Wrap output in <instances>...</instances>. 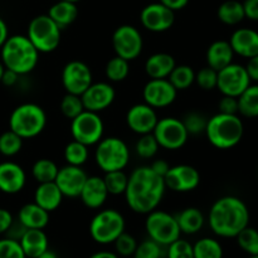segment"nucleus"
Listing matches in <instances>:
<instances>
[{"instance_id": "nucleus-1", "label": "nucleus", "mask_w": 258, "mask_h": 258, "mask_svg": "<svg viewBox=\"0 0 258 258\" xmlns=\"http://www.w3.org/2000/svg\"><path fill=\"white\" fill-rule=\"evenodd\" d=\"M165 190L163 176L158 175L150 166H140L128 176L127 188L123 196L131 211L139 214H149L158 208Z\"/></svg>"}, {"instance_id": "nucleus-2", "label": "nucleus", "mask_w": 258, "mask_h": 258, "mask_svg": "<svg viewBox=\"0 0 258 258\" xmlns=\"http://www.w3.org/2000/svg\"><path fill=\"white\" fill-rule=\"evenodd\" d=\"M212 232L223 238H236L249 223V211L242 199L226 196L217 199L209 211Z\"/></svg>"}, {"instance_id": "nucleus-3", "label": "nucleus", "mask_w": 258, "mask_h": 258, "mask_svg": "<svg viewBox=\"0 0 258 258\" xmlns=\"http://www.w3.org/2000/svg\"><path fill=\"white\" fill-rule=\"evenodd\" d=\"M0 49L4 67L19 76L28 75L34 71L39 62V52L28 39L27 35L15 34L8 37Z\"/></svg>"}, {"instance_id": "nucleus-4", "label": "nucleus", "mask_w": 258, "mask_h": 258, "mask_svg": "<svg viewBox=\"0 0 258 258\" xmlns=\"http://www.w3.org/2000/svg\"><path fill=\"white\" fill-rule=\"evenodd\" d=\"M243 122L238 115L218 112L209 118L204 134L214 148L227 150L238 145L243 138Z\"/></svg>"}, {"instance_id": "nucleus-5", "label": "nucleus", "mask_w": 258, "mask_h": 258, "mask_svg": "<svg viewBox=\"0 0 258 258\" xmlns=\"http://www.w3.org/2000/svg\"><path fill=\"white\" fill-rule=\"evenodd\" d=\"M47 126V113L37 103H23L13 110L9 128L24 139L40 135Z\"/></svg>"}, {"instance_id": "nucleus-6", "label": "nucleus", "mask_w": 258, "mask_h": 258, "mask_svg": "<svg viewBox=\"0 0 258 258\" xmlns=\"http://www.w3.org/2000/svg\"><path fill=\"white\" fill-rule=\"evenodd\" d=\"M95 160L98 168L105 173L123 170L130 161V150L120 138H102L95 151Z\"/></svg>"}, {"instance_id": "nucleus-7", "label": "nucleus", "mask_w": 258, "mask_h": 258, "mask_svg": "<svg viewBox=\"0 0 258 258\" xmlns=\"http://www.w3.org/2000/svg\"><path fill=\"white\" fill-rule=\"evenodd\" d=\"M62 29L53 22L49 15H38L30 20L27 37L39 53L54 52L60 43Z\"/></svg>"}, {"instance_id": "nucleus-8", "label": "nucleus", "mask_w": 258, "mask_h": 258, "mask_svg": "<svg viewBox=\"0 0 258 258\" xmlns=\"http://www.w3.org/2000/svg\"><path fill=\"white\" fill-rule=\"evenodd\" d=\"M125 232V218L116 209L98 212L90 223V234L100 244H110Z\"/></svg>"}, {"instance_id": "nucleus-9", "label": "nucleus", "mask_w": 258, "mask_h": 258, "mask_svg": "<svg viewBox=\"0 0 258 258\" xmlns=\"http://www.w3.org/2000/svg\"><path fill=\"white\" fill-rule=\"evenodd\" d=\"M145 229L149 238L160 246H169L180 238L181 234L175 216L156 209L150 212L146 217Z\"/></svg>"}, {"instance_id": "nucleus-10", "label": "nucleus", "mask_w": 258, "mask_h": 258, "mask_svg": "<svg viewBox=\"0 0 258 258\" xmlns=\"http://www.w3.org/2000/svg\"><path fill=\"white\" fill-rule=\"evenodd\" d=\"M105 125L100 113L85 110L71 120V135L73 140L86 146L97 145L103 138Z\"/></svg>"}, {"instance_id": "nucleus-11", "label": "nucleus", "mask_w": 258, "mask_h": 258, "mask_svg": "<svg viewBox=\"0 0 258 258\" xmlns=\"http://www.w3.org/2000/svg\"><path fill=\"white\" fill-rule=\"evenodd\" d=\"M159 146L166 150H179L186 144L189 134L183 121L176 117L159 118L153 131Z\"/></svg>"}, {"instance_id": "nucleus-12", "label": "nucleus", "mask_w": 258, "mask_h": 258, "mask_svg": "<svg viewBox=\"0 0 258 258\" xmlns=\"http://www.w3.org/2000/svg\"><path fill=\"white\" fill-rule=\"evenodd\" d=\"M112 47L116 55L130 62L136 59L143 52V35L134 25H120L112 34Z\"/></svg>"}, {"instance_id": "nucleus-13", "label": "nucleus", "mask_w": 258, "mask_h": 258, "mask_svg": "<svg viewBox=\"0 0 258 258\" xmlns=\"http://www.w3.org/2000/svg\"><path fill=\"white\" fill-rule=\"evenodd\" d=\"M249 85H251V80L247 75L244 66L231 63L218 71L217 88L223 96L238 97Z\"/></svg>"}, {"instance_id": "nucleus-14", "label": "nucleus", "mask_w": 258, "mask_h": 258, "mask_svg": "<svg viewBox=\"0 0 258 258\" xmlns=\"http://www.w3.org/2000/svg\"><path fill=\"white\" fill-rule=\"evenodd\" d=\"M93 82L91 68L82 60H71L62 71V85L67 93L81 96Z\"/></svg>"}, {"instance_id": "nucleus-15", "label": "nucleus", "mask_w": 258, "mask_h": 258, "mask_svg": "<svg viewBox=\"0 0 258 258\" xmlns=\"http://www.w3.org/2000/svg\"><path fill=\"white\" fill-rule=\"evenodd\" d=\"M166 188L176 193H188L196 190L201 184V174L194 166L180 164L170 166L164 176Z\"/></svg>"}, {"instance_id": "nucleus-16", "label": "nucleus", "mask_w": 258, "mask_h": 258, "mask_svg": "<svg viewBox=\"0 0 258 258\" xmlns=\"http://www.w3.org/2000/svg\"><path fill=\"white\" fill-rule=\"evenodd\" d=\"M141 25L153 33H163L170 29L175 22V12L161 3L149 4L140 13Z\"/></svg>"}, {"instance_id": "nucleus-17", "label": "nucleus", "mask_w": 258, "mask_h": 258, "mask_svg": "<svg viewBox=\"0 0 258 258\" xmlns=\"http://www.w3.org/2000/svg\"><path fill=\"white\" fill-rule=\"evenodd\" d=\"M178 91L175 90L168 78L149 80L144 86L143 98L144 102L156 108H165L176 100Z\"/></svg>"}, {"instance_id": "nucleus-18", "label": "nucleus", "mask_w": 258, "mask_h": 258, "mask_svg": "<svg viewBox=\"0 0 258 258\" xmlns=\"http://www.w3.org/2000/svg\"><path fill=\"white\" fill-rule=\"evenodd\" d=\"M156 110L148 103H136L128 108L126 113V123L133 133L138 135L151 134L158 123Z\"/></svg>"}, {"instance_id": "nucleus-19", "label": "nucleus", "mask_w": 258, "mask_h": 258, "mask_svg": "<svg viewBox=\"0 0 258 258\" xmlns=\"http://www.w3.org/2000/svg\"><path fill=\"white\" fill-rule=\"evenodd\" d=\"M116 91L108 82H96L81 95L85 110L100 113L113 103Z\"/></svg>"}, {"instance_id": "nucleus-20", "label": "nucleus", "mask_w": 258, "mask_h": 258, "mask_svg": "<svg viewBox=\"0 0 258 258\" xmlns=\"http://www.w3.org/2000/svg\"><path fill=\"white\" fill-rule=\"evenodd\" d=\"M88 175L82 166L66 165L58 170L54 183L67 198H78Z\"/></svg>"}, {"instance_id": "nucleus-21", "label": "nucleus", "mask_w": 258, "mask_h": 258, "mask_svg": "<svg viewBox=\"0 0 258 258\" xmlns=\"http://www.w3.org/2000/svg\"><path fill=\"white\" fill-rule=\"evenodd\" d=\"M25 183L27 175L19 164L13 161L0 163V191L5 194H17L24 189Z\"/></svg>"}, {"instance_id": "nucleus-22", "label": "nucleus", "mask_w": 258, "mask_h": 258, "mask_svg": "<svg viewBox=\"0 0 258 258\" xmlns=\"http://www.w3.org/2000/svg\"><path fill=\"white\" fill-rule=\"evenodd\" d=\"M108 191L103 178L97 175L88 176L78 198L90 209H100L108 198Z\"/></svg>"}, {"instance_id": "nucleus-23", "label": "nucleus", "mask_w": 258, "mask_h": 258, "mask_svg": "<svg viewBox=\"0 0 258 258\" xmlns=\"http://www.w3.org/2000/svg\"><path fill=\"white\" fill-rule=\"evenodd\" d=\"M229 44L234 54L243 58H252L258 55V32L249 28H239L232 33Z\"/></svg>"}, {"instance_id": "nucleus-24", "label": "nucleus", "mask_w": 258, "mask_h": 258, "mask_svg": "<svg viewBox=\"0 0 258 258\" xmlns=\"http://www.w3.org/2000/svg\"><path fill=\"white\" fill-rule=\"evenodd\" d=\"M18 221L27 229H44L49 223V212L33 202L20 208Z\"/></svg>"}, {"instance_id": "nucleus-25", "label": "nucleus", "mask_w": 258, "mask_h": 258, "mask_svg": "<svg viewBox=\"0 0 258 258\" xmlns=\"http://www.w3.org/2000/svg\"><path fill=\"white\" fill-rule=\"evenodd\" d=\"M175 66V58L169 53H154L146 59L145 72L150 80L168 78Z\"/></svg>"}, {"instance_id": "nucleus-26", "label": "nucleus", "mask_w": 258, "mask_h": 258, "mask_svg": "<svg viewBox=\"0 0 258 258\" xmlns=\"http://www.w3.org/2000/svg\"><path fill=\"white\" fill-rule=\"evenodd\" d=\"M63 198L64 196L54 181L40 183L34 191V203L49 213L58 209V207L62 204Z\"/></svg>"}, {"instance_id": "nucleus-27", "label": "nucleus", "mask_w": 258, "mask_h": 258, "mask_svg": "<svg viewBox=\"0 0 258 258\" xmlns=\"http://www.w3.org/2000/svg\"><path fill=\"white\" fill-rule=\"evenodd\" d=\"M234 52L227 40H216L207 49V63L217 72L233 63Z\"/></svg>"}, {"instance_id": "nucleus-28", "label": "nucleus", "mask_w": 258, "mask_h": 258, "mask_svg": "<svg viewBox=\"0 0 258 258\" xmlns=\"http://www.w3.org/2000/svg\"><path fill=\"white\" fill-rule=\"evenodd\" d=\"M27 258H38L48 249V237L43 229H27L19 239Z\"/></svg>"}, {"instance_id": "nucleus-29", "label": "nucleus", "mask_w": 258, "mask_h": 258, "mask_svg": "<svg viewBox=\"0 0 258 258\" xmlns=\"http://www.w3.org/2000/svg\"><path fill=\"white\" fill-rule=\"evenodd\" d=\"M48 15L60 29H66L77 19L78 8L75 3L58 0V3L49 8Z\"/></svg>"}, {"instance_id": "nucleus-30", "label": "nucleus", "mask_w": 258, "mask_h": 258, "mask_svg": "<svg viewBox=\"0 0 258 258\" xmlns=\"http://www.w3.org/2000/svg\"><path fill=\"white\" fill-rule=\"evenodd\" d=\"M180 232L184 234H196L203 228L204 216L202 211L196 207H189L183 209L178 216H175Z\"/></svg>"}, {"instance_id": "nucleus-31", "label": "nucleus", "mask_w": 258, "mask_h": 258, "mask_svg": "<svg viewBox=\"0 0 258 258\" xmlns=\"http://www.w3.org/2000/svg\"><path fill=\"white\" fill-rule=\"evenodd\" d=\"M217 17L226 25L239 24L246 18L243 3H239L237 0H227L222 3L217 12Z\"/></svg>"}, {"instance_id": "nucleus-32", "label": "nucleus", "mask_w": 258, "mask_h": 258, "mask_svg": "<svg viewBox=\"0 0 258 258\" xmlns=\"http://www.w3.org/2000/svg\"><path fill=\"white\" fill-rule=\"evenodd\" d=\"M238 112L248 118L258 117V85H249L238 96Z\"/></svg>"}, {"instance_id": "nucleus-33", "label": "nucleus", "mask_w": 258, "mask_h": 258, "mask_svg": "<svg viewBox=\"0 0 258 258\" xmlns=\"http://www.w3.org/2000/svg\"><path fill=\"white\" fill-rule=\"evenodd\" d=\"M59 168L50 159H39L33 164L32 175L37 183H49L54 181Z\"/></svg>"}, {"instance_id": "nucleus-34", "label": "nucleus", "mask_w": 258, "mask_h": 258, "mask_svg": "<svg viewBox=\"0 0 258 258\" xmlns=\"http://www.w3.org/2000/svg\"><path fill=\"white\" fill-rule=\"evenodd\" d=\"M168 80L170 81L176 91H184L196 82V72L190 66L176 64L169 75Z\"/></svg>"}, {"instance_id": "nucleus-35", "label": "nucleus", "mask_w": 258, "mask_h": 258, "mask_svg": "<svg viewBox=\"0 0 258 258\" xmlns=\"http://www.w3.org/2000/svg\"><path fill=\"white\" fill-rule=\"evenodd\" d=\"M194 258H223V248L217 239L204 237L193 244Z\"/></svg>"}, {"instance_id": "nucleus-36", "label": "nucleus", "mask_w": 258, "mask_h": 258, "mask_svg": "<svg viewBox=\"0 0 258 258\" xmlns=\"http://www.w3.org/2000/svg\"><path fill=\"white\" fill-rule=\"evenodd\" d=\"M130 73V62L115 55L107 62L105 67V75L111 82H122Z\"/></svg>"}, {"instance_id": "nucleus-37", "label": "nucleus", "mask_w": 258, "mask_h": 258, "mask_svg": "<svg viewBox=\"0 0 258 258\" xmlns=\"http://www.w3.org/2000/svg\"><path fill=\"white\" fill-rule=\"evenodd\" d=\"M63 155H64V160L68 165L82 166L88 160L90 151H88V146L72 140L66 145Z\"/></svg>"}, {"instance_id": "nucleus-38", "label": "nucleus", "mask_w": 258, "mask_h": 258, "mask_svg": "<svg viewBox=\"0 0 258 258\" xmlns=\"http://www.w3.org/2000/svg\"><path fill=\"white\" fill-rule=\"evenodd\" d=\"M103 181L106 184L108 194L112 196H122L125 194L126 188H127L128 176L123 170H115L105 173Z\"/></svg>"}, {"instance_id": "nucleus-39", "label": "nucleus", "mask_w": 258, "mask_h": 258, "mask_svg": "<svg viewBox=\"0 0 258 258\" xmlns=\"http://www.w3.org/2000/svg\"><path fill=\"white\" fill-rule=\"evenodd\" d=\"M23 139L9 128L0 135V154L4 156H14L22 150Z\"/></svg>"}, {"instance_id": "nucleus-40", "label": "nucleus", "mask_w": 258, "mask_h": 258, "mask_svg": "<svg viewBox=\"0 0 258 258\" xmlns=\"http://www.w3.org/2000/svg\"><path fill=\"white\" fill-rule=\"evenodd\" d=\"M237 243L249 256L258 254V231L247 226L237 234Z\"/></svg>"}, {"instance_id": "nucleus-41", "label": "nucleus", "mask_w": 258, "mask_h": 258, "mask_svg": "<svg viewBox=\"0 0 258 258\" xmlns=\"http://www.w3.org/2000/svg\"><path fill=\"white\" fill-rule=\"evenodd\" d=\"M85 111L82 98L78 95H72V93H66L64 97L60 101V112L63 116L70 120H73L76 116L80 115Z\"/></svg>"}, {"instance_id": "nucleus-42", "label": "nucleus", "mask_w": 258, "mask_h": 258, "mask_svg": "<svg viewBox=\"0 0 258 258\" xmlns=\"http://www.w3.org/2000/svg\"><path fill=\"white\" fill-rule=\"evenodd\" d=\"M159 144L156 141L155 136L151 134H145V135H140V139L138 140L135 145L136 154L143 159H151L158 154L159 151Z\"/></svg>"}, {"instance_id": "nucleus-43", "label": "nucleus", "mask_w": 258, "mask_h": 258, "mask_svg": "<svg viewBox=\"0 0 258 258\" xmlns=\"http://www.w3.org/2000/svg\"><path fill=\"white\" fill-rule=\"evenodd\" d=\"M184 127L186 128L189 135H201V134L206 133L207 123H208V118L201 112H189L184 116L183 120Z\"/></svg>"}, {"instance_id": "nucleus-44", "label": "nucleus", "mask_w": 258, "mask_h": 258, "mask_svg": "<svg viewBox=\"0 0 258 258\" xmlns=\"http://www.w3.org/2000/svg\"><path fill=\"white\" fill-rule=\"evenodd\" d=\"M218 72L209 66L203 67L196 73V83L204 91H212L217 88Z\"/></svg>"}, {"instance_id": "nucleus-45", "label": "nucleus", "mask_w": 258, "mask_h": 258, "mask_svg": "<svg viewBox=\"0 0 258 258\" xmlns=\"http://www.w3.org/2000/svg\"><path fill=\"white\" fill-rule=\"evenodd\" d=\"M113 244H115L116 253H117L118 256L122 257L133 256L136 247H138V242H136L135 237L126 233V232L121 233L120 236L116 238V241L113 242Z\"/></svg>"}, {"instance_id": "nucleus-46", "label": "nucleus", "mask_w": 258, "mask_h": 258, "mask_svg": "<svg viewBox=\"0 0 258 258\" xmlns=\"http://www.w3.org/2000/svg\"><path fill=\"white\" fill-rule=\"evenodd\" d=\"M161 247L163 246L154 242L153 239H146L138 244L133 258H161V254H163Z\"/></svg>"}, {"instance_id": "nucleus-47", "label": "nucleus", "mask_w": 258, "mask_h": 258, "mask_svg": "<svg viewBox=\"0 0 258 258\" xmlns=\"http://www.w3.org/2000/svg\"><path fill=\"white\" fill-rule=\"evenodd\" d=\"M168 258H194L193 244L178 238L168 246Z\"/></svg>"}, {"instance_id": "nucleus-48", "label": "nucleus", "mask_w": 258, "mask_h": 258, "mask_svg": "<svg viewBox=\"0 0 258 258\" xmlns=\"http://www.w3.org/2000/svg\"><path fill=\"white\" fill-rule=\"evenodd\" d=\"M0 258H27L19 241L12 238L0 239Z\"/></svg>"}, {"instance_id": "nucleus-49", "label": "nucleus", "mask_w": 258, "mask_h": 258, "mask_svg": "<svg viewBox=\"0 0 258 258\" xmlns=\"http://www.w3.org/2000/svg\"><path fill=\"white\" fill-rule=\"evenodd\" d=\"M219 112L226 115H237L238 113V98L232 96H223L218 103Z\"/></svg>"}, {"instance_id": "nucleus-50", "label": "nucleus", "mask_w": 258, "mask_h": 258, "mask_svg": "<svg viewBox=\"0 0 258 258\" xmlns=\"http://www.w3.org/2000/svg\"><path fill=\"white\" fill-rule=\"evenodd\" d=\"M243 8L246 18L258 22V0H244Z\"/></svg>"}, {"instance_id": "nucleus-51", "label": "nucleus", "mask_w": 258, "mask_h": 258, "mask_svg": "<svg viewBox=\"0 0 258 258\" xmlns=\"http://www.w3.org/2000/svg\"><path fill=\"white\" fill-rule=\"evenodd\" d=\"M13 221H14V218H13L12 213L8 209L0 208V234L7 233L8 229L12 226Z\"/></svg>"}, {"instance_id": "nucleus-52", "label": "nucleus", "mask_w": 258, "mask_h": 258, "mask_svg": "<svg viewBox=\"0 0 258 258\" xmlns=\"http://www.w3.org/2000/svg\"><path fill=\"white\" fill-rule=\"evenodd\" d=\"M25 231H27V228H25V227L23 226V224L20 223L19 221H18V222L13 221L12 226H10V228L8 229V232H7L8 238L15 239V241H19V239L22 238L23 234H24Z\"/></svg>"}, {"instance_id": "nucleus-53", "label": "nucleus", "mask_w": 258, "mask_h": 258, "mask_svg": "<svg viewBox=\"0 0 258 258\" xmlns=\"http://www.w3.org/2000/svg\"><path fill=\"white\" fill-rule=\"evenodd\" d=\"M244 68H246L249 80L258 82V55L248 58V62H247L246 67Z\"/></svg>"}, {"instance_id": "nucleus-54", "label": "nucleus", "mask_w": 258, "mask_h": 258, "mask_svg": "<svg viewBox=\"0 0 258 258\" xmlns=\"http://www.w3.org/2000/svg\"><path fill=\"white\" fill-rule=\"evenodd\" d=\"M150 168L153 169V170L155 171L158 175L163 176V178H164V176H165V174L168 173L170 165H169L168 161L163 160V159H158V160H155L153 164H151Z\"/></svg>"}, {"instance_id": "nucleus-55", "label": "nucleus", "mask_w": 258, "mask_h": 258, "mask_svg": "<svg viewBox=\"0 0 258 258\" xmlns=\"http://www.w3.org/2000/svg\"><path fill=\"white\" fill-rule=\"evenodd\" d=\"M159 3L165 5L166 8H169L173 12H178V10L184 9L188 5L189 0H159Z\"/></svg>"}, {"instance_id": "nucleus-56", "label": "nucleus", "mask_w": 258, "mask_h": 258, "mask_svg": "<svg viewBox=\"0 0 258 258\" xmlns=\"http://www.w3.org/2000/svg\"><path fill=\"white\" fill-rule=\"evenodd\" d=\"M18 78H19V75H18V73H15V72H13V71L7 70V68H5L4 73H3V76H2V81H0V82H2L3 85L10 87V86H14L15 83L18 82Z\"/></svg>"}, {"instance_id": "nucleus-57", "label": "nucleus", "mask_w": 258, "mask_h": 258, "mask_svg": "<svg viewBox=\"0 0 258 258\" xmlns=\"http://www.w3.org/2000/svg\"><path fill=\"white\" fill-rule=\"evenodd\" d=\"M9 37V30H8V25L4 20L0 18V48L3 47V44L5 43V40Z\"/></svg>"}, {"instance_id": "nucleus-58", "label": "nucleus", "mask_w": 258, "mask_h": 258, "mask_svg": "<svg viewBox=\"0 0 258 258\" xmlns=\"http://www.w3.org/2000/svg\"><path fill=\"white\" fill-rule=\"evenodd\" d=\"M90 258H118L117 253H113V252L110 251H100L93 253Z\"/></svg>"}, {"instance_id": "nucleus-59", "label": "nucleus", "mask_w": 258, "mask_h": 258, "mask_svg": "<svg viewBox=\"0 0 258 258\" xmlns=\"http://www.w3.org/2000/svg\"><path fill=\"white\" fill-rule=\"evenodd\" d=\"M38 258H58V256H57V253H55V252L50 251V249L48 248V249H45V251L43 252V253L40 254V256Z\"/></svg>"}, {"instance_id": "nucleus-60", "label": "nucleus", "mask_w": 258, "mask_h": 258, "mask_svg": "<svg viewBox=\"0 0 258 258\" xmlns=\"http://www.w3.org/2000/svg\"><path fill=\"white\" fill-rule=\"evenodd\" d=\"M4 70H5L4 64H3L2 60H0V81H2V76H3V73H4Z\"/></svg>"}, {"instance_id": "nucleus-61", "label": "nucleus", "mask_w": 258, "mask_h": 258, "mask_svg": "<svg viewBox=\"0 0 258 258\" xmlns=\"http://www.w3.org/2000/svg\"><path fill=\"white\" fill-rule=\"evenodd\" d=\"M63 2H70V3H75L76 4V3H78L80 0H63Z\"/></svg>"}, {"instance_id": "nucleus-62", "label": "nucleus", "mask_w": 258, "mask_h": 258, "mask_svg": "<svg viewBox=\"0 0 258 258\" xmlns=\"http://www.w3.org/2000/svg\"><path fill=\"white\" fill-rule=\"evenodd\" d=\"M248 258H258V254H257V256H249Z\"/></svg>"}]
</instances>
